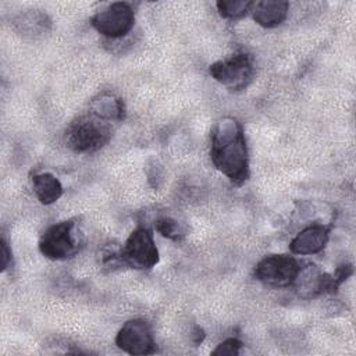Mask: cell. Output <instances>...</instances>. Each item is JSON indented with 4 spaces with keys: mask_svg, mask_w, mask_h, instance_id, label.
<instances>
[{
    "mask_svg": "<svg viewBox=\"0 0 356 356\" xmlns=\"http://www.w3.org/2000/svg\"><path fill=\"white\" fill-rule=\"evenodd\" d=\"M32 186L38 200L42 204H51L57 202L64 192L58 178H56L50 172L35 174L32 177Z\"/></svg>",
    "mask_w": 356,
    "mask_h": 356,
    "instance_id": "obj_13",
    "label": "cell"
},
{
    "mask_svg": "<svg viewBox=\"0 0 356 356\" xmlns=\"http://www.w3.org/2000/svg\"><path fill=\"white\" fill-rule=\"evenodd\" d=\"M330 238V228L323 224H312L302 229L289 243L293 254L309 256L321 252Z\"/></svg>",
    "mask_w": 356,
    "mask_h": 356,
    "instance_id": "obj_9",
    "label": "cell"
},
{
    "mask_svg": "<svg viewBox=\"0 0 356 356\" xmlns=\"http://www.w3.org/2000/svg\"><path fill=\"white\" fill-rule=\"evenodd\" d=\"M17 26L19 31L25 35H40L46 32L50 28V19L49 17L38 10H29L24 14H21L17 21Z\"/></svg>",
    "mask_w": 356,
    "mask_h": 356,
    "instance_id": "obj_14",
    "label": "cell"
},
{
    "mask_svg": "<svg viewBox=\"0 0 356 356\" xmlns=\"http://www.w3.org/2000/svg\"><path fill=\"white\" fill-rule=\"evenodd\" d=\"M156 231L161 234L164 238L178 241L184 236V231L177 220L171 217H161L156 221Z\"/></svg>",
    "mask_w": 356,
    "mask_h": 356,
    "instance_id": "obj_16",
    "label": "cell"
},
{
    "mask_svg": "<svg viewBox=\"0 0 356 356\" xmlns=\"http://www.w3.org/2000/svg\"><path fill=\"white\" fill-rule=\"evenodd\" d=\"M300 263L289 254H270L263 257L254 267V277L273 288H285L293 285Z\"/></svg>",
    "mask_w": 356,
    "mask_h": 356,
    "instance_id": "obj_6",
    "label": "cell"
},
{
    "mask_svg": "<svg viewBox=\"0 0 356 356\" xmlns=\"http://www.w3.org/2000/svg\"><path fill=\"white\" fill-rule=\"evenodd\" d=\"M118 256L127 266L138 270L152 268L160 260L153 234L146 227H138L129 234Z\"/></svg>",
    "mask_w": 356,
    "mask_h": 356,
    "instance_id": "obj_5",
    "label": "cell"
},
{
    "mask_svg": "<svg viewBox=\"0 0 356 356\" xmlns=\"http://www.w3.org/2000/svg\"><path fill=\"white\" fill-rule=\"evenodd\" d=\"M10 256H11V252H10L8 246H7V242L4 239H1V270L3 271L8 267Z\"/></svg>",
    "mask_w": 356,
    "mask_h": 356,
    "instance_id": "obj_19",
    "label": "cell"
},
{
    "mask_svg": "<svg viewBox=\"0 0 356 356\" xmlns=\"http://www.w3.org/2000/svg\"><path fill=\"white\" fill-rule=\"evenodd\" d=\"M289 4L284 0H261L252 4V17L263 28H274L282 24L288 15Z\"/></svg>",
    "mask_w": 356,
    "mask_h": 356,
    "instance_id": "obj_11",
    "label": "cell"
},
{
    "mask_svg": "<svg viewBox=\"0 0 356 356\" xmlns=\"http://www.w3.org/2000/svg\"><path fill=\"white\" fill-rule=\"evenodd\" d=\"M209 72L228 90L238 92L250 83L254 74V67L249 54L236 53L225 60L213 63L209 68Z\"/></svg>",
    "mask_w": 356,
    "mask_h": 356,
    "instance_id": "obj_4",
    "label": "cell"
},
{
    "mask_svg": "<svg viewBox=\"0 0 356 356\" xmlns=\"http://www.w3.org/2000/svg\"><path fill=\"white\" fill-rule=\"evenodd\" d=\"M115 345L129 355L140 356L154 352V338L150 324L143 318H131L115 335Z\"/></svg>",
    "mask_w": 356,
    "mask_h": 356,
    "instance_id": "obj_8",
    "label": "cell"
},
{
    "mask_svg": "<svg viewBox=\"0 0 356 356\" xmlns=\"http://www.w3.org/2000/svg\"><path fill=\"white\" fill-rule=\"evenodd\" d=\"M253 1L249 0H220L216 3L218 14L222 18L239 19L250 11Z\"/></svg>",
    "mask_w": 356,
    "mask_h": 356,
    "instance_id": "obj_15",
    "label": "cell"
},
{
    "mask_svg": "<svg viewBox=\"0 0 356 356\" xmlns=\"http://www.w3.org/2000/svg\"><path fill=\"white\" fill-rule=\"evenodd\" d=\"M90 114L106 122L121 121L124 118L125 108L120 97L113 93L103 92L92 100Z\"/></svg>",
    "mask_w": 356,
    "mask_h": 356,
    "instance_id": "obj_12",
    "label": "cell"
},
{
    "mask_svg": "<svg viewBox=\"0 0 356 356\" xmlns=\"http://www.w3.org/2000/svg\"><path fill=\"white\" fill-rule=\"evenodd\" d=\"M210 159L214 167L234 185L249 178V154L242 125L232 117L220 118L211 128Z\"/></svg>",
    "mask_w": 356,
    "mask_h": 356,
    "instance_id": "obj_1",
    "label": "cell"
},
{
    "mask_svg": "<svg viewBox=\"0 0 356 356\" xmlns=\"http://www.w3.org/2000/svg\"><path fill=\"white\" fill-rule=\"evenodd\" d=\"M111 138L108 122L90 117H79L65 131V143L75 153H92L103 147Z\"/></svg>",
    "mask_w": 356,
    "mask_h": 356,
    "instance_id": "obj_2",
    "label": "cell"
},
{
    "mask_svg": "<svg viewBox=\"0 0 356 356\" xmlns=\"http://www.w3.org/2000/svg\"><path fill=\"white\" fill-rule=\"evenodd\" d=\"M81 246V235L75 220L50 225L39 241L40 253L51 260H65L75 256Z\"/></svg>",
    "mask_w": 356,
    "mask_h": 356,
    "instance_id": "obj_3",
    "label": "cell"
},
{
    "mask_svg": "<svg viewBox=\"0 0 356 356\" xmlns=\"http://www.w3.org/2000/svg\"><path fill=\"white\" fill-rule=\"evenodd\" d=\"M353 273V268L350 264H342L339 266L334 274H330V285H331V293L337 292L338 286L348 280V277H350Z\"/></svg>",
    "mask_w": 356,
    "mask_h": 356,
    "instance_id": "obj_18",
    "label": "cell"
},
{
    "mask_svg": "<svg viewBox=\"0 0 356 356\" xmlns=\"http://www.w3.org/2000/svg\"><path fill=\"white\" fill-rule=\"evenodd\" d=\"M242 348V342L236 338H228L222 341L217 348L211 352V355H218V356H236L239 355V350Z\"/></svg>",
    "mask_w": 356,
    "mask_h": 356,
    "instance_id": "obj_17",
    "label": "cell"
},
{
    "mask_svg": "<svg viewBox=\"0 0 356 356\" xmlns=\"http://www.w3.org/2000/svg\"><path fill=\"white\" fill-rule=\"evenodd\" d=\"M92 26L103 36L117 39L128 35L135 24V13L131 4L115 1L107 6L90 19Z\"/></svg>",
    "mask_w": 356,
    "mask_h": 356,
    "instance_id": "obj_7",
    "label": "cell"
},
{
    "mask_svg": "<svg viewBox=\"0 0 356 356\" xmlns=\"http://www.w3.org/2000/svg\"><path fill=\"white\" fill-rule=\"evenodd\" d=\"M293 284L298 289L299 296L302 298H314L324 292L331 293L330 274L320 271V268L314 264H307V267H302Z\"/></svg>",
    "mask_w": 356,
    "mask_h": 356,
    "instance_id": "obj_10",
    "label": "cell"
},
{
    "mask_svg": "<svg viewBox=\"0 0 356 356\" xmlns=\"http://www.w3.org/2000/svg\"><path fill=\"white\" fill-rule=\"evenodd\" d=\"M192 339H193V342H195L196 345H199V343H202V342H203V339H204V331H203V328H202V327L196 325V327L193 328Z\"/></svg>",
    "mask_w": 356,
    "mask_h": 356,
    "instance_id": "obj_20",
    "label": "cell"
}]
</instances>
